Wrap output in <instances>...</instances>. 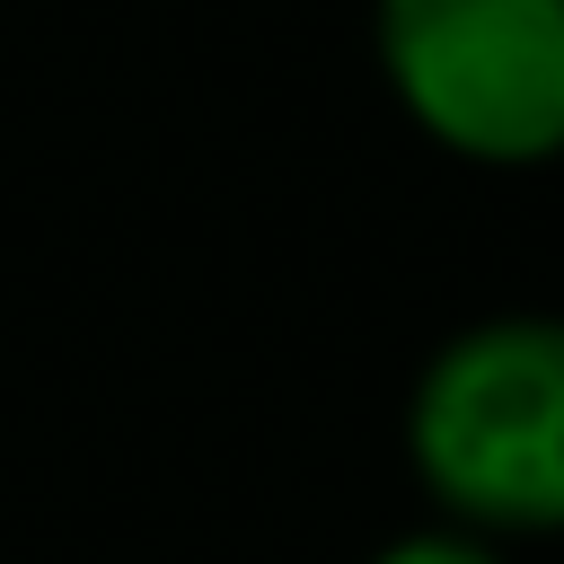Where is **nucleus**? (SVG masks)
Here are the masks:
<instances>
[{"mask_svg":"<svg viewBox=\"0 0 564 564\" xmlns=\"http://www.w3.org/2000/svg\"><path fill=\"white\" fill-rule=\"evenodd\" d=\"M405 449L449 529H564V317H485L432 352Z\"/></svg>","mask_w":564,"mask_h":564,"instance_id":"obj_1","label":"nucleus"},{"mask_svg":"<svg viewBox=\"0 0 564 564\" xmlns=\"http://www.w3.org/2000/svg\"><path fill=\"white\" fill-rule=\"evenodd\" d=\"M379 62L458 159L538 167L564 150V0H379Z\"/></svg>","mask_w":564,"mask_h":564,"instance_id":"obj_2","label":"nucleus"},{"mask_svg":"<svg viewBox=\"0 0 564 564\" xmlns=\"http://www.w3.org/2000/svg\"><path fill=\"white\" fill-rule=\"evenodd\" d=\"M370 564H502L476 529H414V538H397V546H379Z\"/></svg>","mask_w":564,"mask_h":564,"instance_id":"obj_3","label":"nucleus"}]
</instances>
